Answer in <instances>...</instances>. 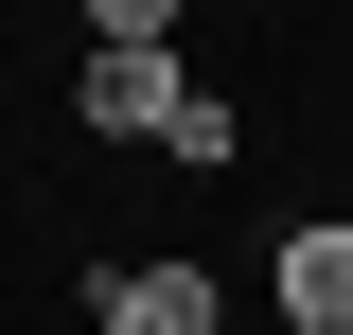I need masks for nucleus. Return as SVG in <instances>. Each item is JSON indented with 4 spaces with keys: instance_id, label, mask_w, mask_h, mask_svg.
Listing matches in <instances>:
<instances>
[{
    "instance_id": "20e7f679",
    "label": "nucleus",
    "mask_w": 353,
    "mask_h": 335,
    "mask_svg": "<svg viewBox=\"0 0 353 335\" xmlns=\"http://www.w3.org/2000/svg\"><path fill=\"white\" fill-rule=\"evenodd\" d=\"M159 159H176V176H230V159H248V106H230V88H194V106H176V141H159Z\"/></svg>"
},
{
    "instance_id": "f03ea898",
    "label": "nucleus",
    "mask_w": 353,
    "mask_h": 335,
    "mask_svg": "<svg viewBox=\"0 0 353 335\" xmlns=\"http://www.w3.org/2000/svg\"><path fill=\"white\" fill-rule=\"evenodd\" d=\"M194 88H212V71H176V53H88V71H71V124L88 141H176Z\"/></svg>"
},
{
    "instance_id": "f257e3e1",
    "label": "nucleus",
    "mask_w": 353,
    "mask_h": 335,
    "mask_svg": "<svg viewBox=\"0 0 353 335\" xmlns=\"http://www.w3.org/2000/svg\"><path fill=\"white\" fill-rule=\"evenodd\" d=\"M71 318L88 335H230V283L194 247H159V265H71Z\"/></svg>"
},
{
    "instance_id": "39448f33",
    "label": "nucleus",
    "mask_w": 353,
    "mask_h": 335,
    "mask_svg": "<svg viewBox=\"0 0 353 335\" xmlns=\"http://www.w3.org/2000/svg\"><path fill=\"white\" fill-rule=\"evenodd\" d=\"M88 53H176V0H88Z\"/></svg>"
},
{
    "instance_id": "7ed1b4c3",
    "label": "nucleus",
    "mask_w": 353,
    "mask_h": 335,
    "mask_svg": "<svg viewBox=\"0 0 353 335\" xmlns=\"http://www.w3.org/2000/svg\"><path fill=\"white\" fill-rule=\"evenodd\" d=\"M265 318L283 335H353V212H301L265 247Z\"/></svg>"
}]
</instances>
